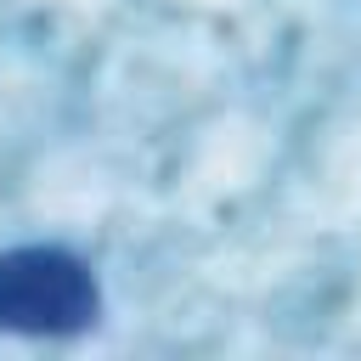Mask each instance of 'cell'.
<instances>
[{
    "mask_svg": "<svg viewBox=\"0 0 361 361\" xmlns=\"http://www.w3.org/2000/svg\"><path fill=\"white\" fill-rule=\"evenodd\" d=\"M102 288L90 265L56 243H23L0 254V333L73 338L96 322Z\"/></svg>",
    "mask_w": 361,
    "mask_h": 361,
    "instance_id": "1",
    "label": "cell"
}]
</instances>
